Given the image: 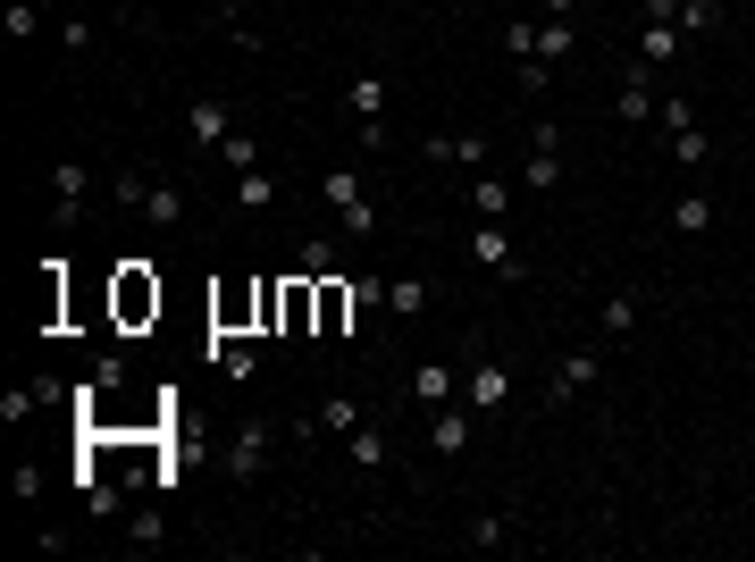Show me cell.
<instances>
[{
	"label": "cell",
	"instance_id": "cell-27",
	"mask_svg": "<svg viewBox=\"0 0 755 562\" xmlns=\"http://www.w3.org/2000/svg\"><path fill=\"white\" fill-rule=\"evenodd\" d=\"M294 269H302V278H336V244H328V235H311V244L294 252Z\"/></svg>",
	"mask_w": 755,
	"mask_h": 562
},
{
	"label": "cell",
	"instance_id": "cell-20",
	"mask_svg": "<svg viewBox=\"0 0 755 562\" xmlns=\"http://www.w3.org/2000/svg\"><path fill=\"white\" fill-rule=\"evenodd\" d=\"M278 202V177L269 169H235V210H269Z\"/></svg>",
	"mask_w": 755,
	"mask_h": 562
},
{
	"label": "cell",
	"instance_id": "cell-32",
	"mask_svg": "<svg viewBox=\"0 0 755 562\" xmlns=\"http://www.w3.org/2000/svg\"><path fill=\"white\" fill-rule=\"evenodd\" d=\"M110 193H118V210H143V193H151V177H143V169H118V185H110Z\"/></svg>",
	"mask_w": 755,
	"mask_h": 562
},
{
	"label": "cell",
	"instance_id": "cell-30",
	"mask_svg": "<svg viewBox=\"0 0 755 562\" xmlns=\"http://www.w3.org/2000/svg\"><path fill=\"white\" fill-rule=\"evenodd\" d=\"M672 160H680V169H697V160H705V134H697V118H680V127H672Z\"/></svg>",
	"mask_w": 755,
	"mask_h": 562
},
{
	"label": "cell",
	"instance_id": "cell-19",
	"mask_svg": "<svg viewBox=\"0 0 755 562\" xmlns=\"http://www.w3.org/2000/svg\"><path fill=\"white\" fill-rule=\"evenodd\" d=\"M134 219H151V227H185V193H177V185H151Z\"/></svg>",
	"mask_w": 755,
	"mask_h": 562
},
{
	"label": "cell",
	"instance_id": "cell-25",
	"mask_svg": "<svg viewBox=\"0 0 755 562\" xmlns=\"http://www.w3.org/2000/svg\"><path fill=\"white\" fill-rule=\"evenodd\" d=\"M420 302H429L420 278H386V311H395V319H420Z\"/></svg>",
	"mask_w": 755,
	"mask_h": 562
},
{
	"label": "cell",
	"instance_id": "cell-5",
	"mask_svg": "<svg viewBox=\"0 0 755 562\" xmlns=\"http://www.w3.org/2000/svg\"><path fill=\"white\" fill-rule=\"evenodd\" d=\"M471 261L495 269V278H528L521 252H512V235H504V219H479V227H471Z\"/></svg>",
	"mask_w": 755,
	"mask_h": 562
},
{
	"label": "cell",
	"instance_id": "cell-9",
	"mask_svg": "<svg viewBox=\"0 0 755 562\" xmlns=\"http://www.w3.org/2000/svg\"><path fill=\"white\" fill-rule=\"evenodd\" d=\"M185 127H193V143H202V151H219L226 134H235V118H226L219 93H193V101H185Z\"/></svg>",
	"mask_w": 755,
	"mask_h": 562
},
{
	"label": "cell",
	"instance_id": "cell-21",
	"mask_svg": "<svg viewBox=\"0 0 755 562\" xmlns=\"http://www.w3.org/2000/svg\"><path fill=\"white\" fill-rule=\"evenodd\" d=\"M705 227H714V202H705V193H680L672 202V235H705Z\"/></svg>",
	"mask_w": 755,
	"mask_h": 562
},
{
	"label": "cell",
	"instance_id": "cell-3",
	"mask_svg": "<svg viewBox=\"0 0 755 562\" xmlns=\"http://www.w3.org/2000/svg\"><path fill=\"white\" fill-rule=\"evenodd\" d=\"M320 202L336 210L344 235H378V210H370V193H361V177H353V169H328V177H320Z\"/></svg>",
	"mask_w": 755,
	"mask_h": 562
},
{
	"label": "cell",
	"instance_id": "cell-8",
	"mask_svg": "<svg viewBox=\"0 0 755 562\" xmlns=\"http://www.w3.org/2000/svg\"><path fill=\"white\" fill-rule=\"evenodd\" d=\"M554 177H563V143H554V127H528V169H521V185H528V193H554Z\"/></svg>",
	"mask_w": 755,
	"mask_h": 562
},
{
	"label": "cell",
	"instance_id": "cell-10",
	"mask_svg": "<svg viewBox=\"0 0 755 562\" xmlns=\"http://www.w3.org/2000/svg\"><path fill=\"white\" fill-rule=\"evenodd\" d=\"M353 311H361V294H353V278H320V337H344L353 328Z\"/></svg>",
	"mask_w": 755,
	"mask_h": 562
},
{
	"label": "cell",
	"instance_id": "cell-38",
	"mask_svg": "<svg viewBox=\"0 0 755 562\" xmlns=\"http://www.w3.org/2000/svg\"><path fill=\"white\" fill-rule=\"evenodd\" d=\"M34 9H68V0H34Z\"/></svg>",
	"mask_w": 755,
	"mask_h": 562
},
{
	"label": "cell",
	"instance_id": "cell-15",
	"mask_svg": "<svg viewBox=\"0 0 755 562\" xmlns=\"http://www.w3.org/2000/svg\"><path fill=\"white\" fill-rule=\"evenodd\" d=\"M504 394H512V370H504V361H479V370H471V403H479V412H504Z\"/></svg>",
	"mask_w": 755,
	"mask_h": 562
},
{
	"label": "cell",
	"instance_id": "cell-6",
	"mask_svg": "<svg viewBox=\"0 0 755 562\" xmlns=\"http://www.w3.org/2000/svg\"><path fill=\"white\" fill-rule=\"evenodd\" d=\"M269 436H278L269 420H244V429H235V445H226V479H244V488H252V479H261V462H269Z\"/></svg>",
	"mask_w": 755,
	"mask_h": 562
},
{
	"label": "cell",
	"instance_id": "cell-24",
	"mask_svg": "<svg viewBox=\"0 0 755 562\" xmlns=\"http://www.w3.org/2000/svg\"><path fill=\"white\" fill-rule=\"evenodd\" d=\"M412 394H420V403H453V370H445V361H420Z\"/></svg>",
	"mask_w": 755,
	"mask_h": 562
},
{
	"label": "cell",
	"instance_id": "cell-34",
	"mask_svg": "<svg viewBox=\"0 0 755 562\" xmlns=\"http://www.w3.org/2000/svg\"><path fill=\"white\" fill-rule=\"evenodd\" d=\"M504 51H512V59H537V26L512 18V26H504Z\"/></svg>",
	"mask_w": 755,
	"mask_h": 562
},
{
	"label": "cell",
	"instance_id": "cell-33",
	"mask_svg": "<svg viewBox=\"0 0 755 562\" xmlns=\"http://www.w3.org/2000/svg\"><path fill=\"white\" fill-rule=\"evenodd\" d=\"M0 26H9V42H26L42 26V9H34V0H9V18H0Z\"/></svg>",
	"mask_w": 755,
	"mask_h": 562
},
{
	"label": "cell",
	"instance_id": "cell-28",
	"mask_svg": "<svg viewBox=\"0 0 755 562\" xmlns=\"http://www.w3.org/2000/svg\"><path fill=\"white\" fill-rule=\"evenodd\" d=\"M219 160H226V169H269V160H261V134H226Z\"/></svg>",
	"mask_w": 755,
	"mask_h": 562
},
{
	"label": "cell",
	"instance_id": "cell-11",
	"mask_svg": "<svg viewBox=\"0 0 755 562\" xmlns=\"http://www.w3.org/2000/svg\"><path fill=\"white\" fill-rule=\"evenodd\" d=\"M471 429H479V403H445V412H436V429H429V445L445 453H471Z\"/></svg>",
	"mask_w": 755,
	"mask_h": 562
},
{
	"label": "cell",
	"instance_id": "cell-12",
	"mask_svg": "<svg viewBox=\"0 0 755 562\" xmlns=\"http://www.w3.org/2000/svg\"><path fill=\"white\" fill-rule=\"evenodd\" d=\"M420 151L445 169H487V134H420Z\"/></svg>",
	"mask_w": 755,
	"mask_h": 562
},
{
	"label": "cell",
	"instance_id": "cell-35",
	"mask_svg": "<svg viewBox=\"0 0 755 562\" xmlns=\"http://www.w3.org/2000/svg\"><path fill=\"white\" fill-rule=\"evenodd\" d=\"M93 378H101V387L118 394V387H127V353H101V361H93Z\"/></svg>",
	"mask_w": 755,
	"mask_h": 562
},
{
	"label": "cell",
	"instance_id": "cell-4",
	"mask_svg": "<svg viewBox=\"0 0 755 562\" xmlns=\"http://www.w3.org/2000/svg\"><path fill=\"white\" fill-rule=\"evenodd\" d=\"M596 378H604V353H596V344H580V353H563V361H554V378H546V403H571V394H587Z\"/></svg>",
	"mask_w": 755,
	"mask_h": 562
},
{
	"label": "cell",
	"instance_id": "cell-26",
	"mask_svg": "<svg viewBox=\"0 0 755 562\" xmlns=\"http://www.w3.org/2000/svg\"><path fill=\"white\" fill-rule=\"evenodd\" d=\"M596 328H604V337H630V328H638V302H630V294H604Z\"/></svg>",
	"mask_w": 755,
	"mask_h": 562
},
{
	"label": "cell",
	"instance_id": "cell-22",
	"mask_svg": "<svg viewBox=\"0 0 755 562\" xmlns=\"http://www.w3.org/2000/svg\"><path fill=\"white\" fill-rule=\"evenodd\" d=\"M471 202H479V219H512V185H504V177H487V169H479Z\"/></svg>",
	"mask_w": 755,
	"mask_h": 562
},
{
	"label": "cell",
	"instance_id": "cell-29",
	"mask_svg": "<svg viewBox=\"0 0 755 562\" xmlns=\"http://www.w3.org/2000/svg\"><path fill=\"white\" fill-rule=\"evenodd\" d=\"M680 34H714V26H722V9H714V0H680Z\"/></svg>",
	"mask_w": 755,
	"mask_h": 562
},
{
	"label": "cell",
	"instance_id": "cell-31",
	"mask_svg": "<svg viewBox=\"0 0 755 562\" xmlns=\"http://www.w3.org/2000/svg\"><path fill=\"white\" fill-rule=\"evenodd\" d=\"M471 545H487V554H495V545H512V521H504V512H479V521H471Z\"/></svg>",
	"mask_w": 755,
	"mask_h": 562
},
{
	"label": "cell",
	"instance_id": "cell-17",
	"mask_svg": "<svg viewBox=\"0 0 755 562\" xmlns=\"http://www.w3.org/2000/svg\"><path fill=\"white\" fill-rule=\"evenodd\" d=\"M680 42H688L680 26H638V59H646V68H672V59H680Z\"/></svg>",
	"mask_w": 755,
	"mask_h": 562
},
{
	"label": "cell",
	"instance_id": "cell-14",
	"mask_svg": "<svg viewBox=\"0 0 755 562\" xmlns=\"http://www.w3.org/2000/svg\"><path fill=\"white\" fill-rule=\"evenodd\" d=\"M302 429H311V436H344V429H361V403H353V394H328V403H311Z\"/></svg>",
	"mask_w": 755,
	"mask_h": 562
},
{
	"label": "cell",
	"instance_id": "cell-7",
	"mask_svg": "<svg viewBox=\"0 0 755 562\" xmlns=\"http://www.w3.org/2000/svg\"><path fill=\"white\" fill-rule=\"evenodd\" d=\"M344 118H353V127H386V76L378 68H361L353 84H344Z\"/></svg>",
	"mask_w": 755,
	"mask_h": 562
},
{
	"label": "cell",
	"instance_id": "cell-2",
	"mask_svg": "<svg viewBox=\"0 0 755 562\" xmlns=\"http://www.w3.org/2000/svg\"><path fill=\"white\" fill-rule=\"evenodd\" d=\"M261 285H269V278H226V285H210V337H261Z\"/></svg>",
	"mask_w": 755,
	"mask_h": 562
},
{
	"label": "cell",
	"instance_id": "cell-23",
	"mask_svg": "<svg viewBox=\"0 0 755 562\" xmlns=\"http://www.w3.org/2000/svg\"><path fill=\"white\" fill-rule=\"evenodd\" d=\"M51 193H59V219H68V210L84 202V160H59V169H51Z\"/></svg>",
	"mask_w": 755,
	"mask_h": 562
},
{
	"label": "cell",
	"instance_id": "cell-37",
	"mask_svg": "<svg viewBox=\"0 0 755 562\" xmlns=\"http://www.w3.org/2000/svg\"><path fill=\"white\" fill-rule=\"evenodd\" d=\"M571 9H580V0H546V18H571Z\"/></svg>",
	"mask_w": 755,
	"mask_h": 562
},
{
	"label": "cell",
	"instance_id": "cell-18",
	"mask_svg": "<svg viewBox=\"0 0 755 562\" xmlns=\"http://www.w3.org/2000/svg\"><path fill=\"white\" fill-rule=\"evenodd\" d=\"M344 453H353V470H386V429H344Z\"/></svg>",
	"mask_w": 755,
	"mask_h": 562
},
{
	"label": "cell",
	"instance_id": "cell-16",
	"mask_svg": "<svg viewBox=\"0 0 755 562\" xmlns=\"http://www.w3.org/2000/svg\"><path fill=\"white\" fill-rule=\"evenodd\" d=\"M571 51H580V26H571V18H537V59H546V68H563Z\"/></svg>",
	"mask_w": 755,
	"mask_h": 562
},
{
	"label": "cell",
	"instance_id": "cell-1",
	"mask_svg": "<svg viewBox=\"0 0 755 562\" xmlns=\"http://www.w3.org/2000/svg\"><path fill=\"white\" fill-rule=\"evenodd\" d=\"M110 319L127 328V337L160 319V278H151V261H118V278H110Z\"/></svg>",
	"mask_w": 755,
	"mask_h": 562
},
{
	"label": "cell",
	"instance_id": "cell-36",
	"mask_svg": "<svg viewBox=\"0 0 755 562\" xmlns=\"http://www.w3.org/2000/svg\"><path fill=\"white\" fill-rule=\"evenodd\" d=\"M638 9H646V26H672L680 18V0H638Z\"/></svg>",
	"mask_w": 755,
	"mask_h": 562
},
{
	"label": "cell",
	"instance_id": "cell-13",
	"mask_svg": "<svg viewBox=\"0 0 755 562\" xmlns=\"http://www.w3.org/2000/svg\"><path fill=\"white\" fill-rule=\"evenodd\" d=\"M59 394H68V387H59V378H26V387H9V403H0V420H9V429H18V420L51 412Z\"/></svg>",
	"mask_w": 755,
	"mask_h": 562
}]
</instances>
